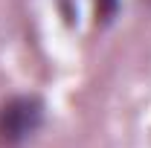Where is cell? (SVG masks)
Instances as JSON below:
<instances>
[{
	"label": "cell",
	"mask_w": 151,
	"mask_h": 148,
	"mask_svg": "<svg viewBox=\"0 0 151 148\" xmlns=\"http://www.w3.org/2000/svg\"><path fill=\"white\" fill-rule=\"evenodd\" d=\"M44 125V99L32 93H20L3 102L0 108V139L6 145L26 142Z\"/></svg>",
	"instance_id": "1"
},
{
	"label": "cell",
	"mask_w": 151,
	"mask_h": 148,
	"mask_svg": "<svg viewBox=\"0 0 151 148\" xmlns=\"http://www.w3.org/2000/svg\"><path fill=\"white\" fill-rule=\"evenodd\" d=\"M116 9H119V0H96V18L102 23H111Z\"/></svg>",
	"instance_id": "2"
}]
</instances>
